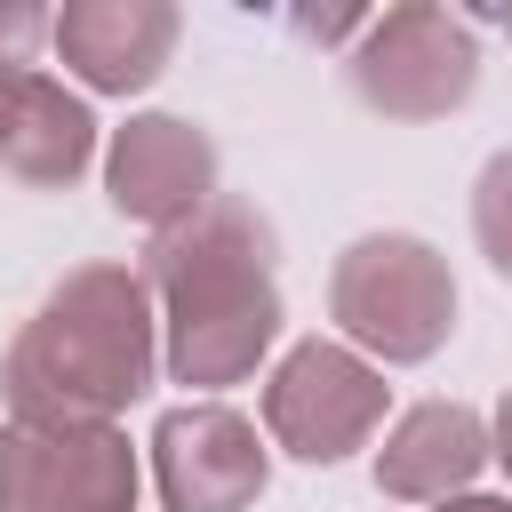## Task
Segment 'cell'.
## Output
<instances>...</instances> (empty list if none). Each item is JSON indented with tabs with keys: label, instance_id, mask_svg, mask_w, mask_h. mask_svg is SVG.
<instances>
[{
	"label": "cell",
	"instance_id": "obj_1",
	"mask_svg": "<svg viewBox=\"0 0 512 512\" xmlns=\"http://www.w3.org/2000/svg\"><path fill=\"white\" fill-rule=\"evenodd\" d=\"M144 288L160 304V376L192 400L248 384L280 344V232L256 200L216 192L200 216L144 240Z\"/></svg>",
	"mask_w": 512,
	"mask_h": 512
},
{
	"label": "cell",
	"instance_id": "obj_2",
	"mask_svg": "<svg viewBox=\"0 0 512 512\" xmlns=\"http://www.w3.org/2000/svg\"><path fill=\"white\" fill-rule=\"evenodd\" d=\"M160 384V304L136 264H72L0 352L8 424H120Z\"/></svg>",
	"mask_w": 512,
	"mask_h": 512
},
{
	"label": "cell",
	"instance_id": "obj_3",
	"mask_svg": "<svg viewBox=\"0 0 512 512\" xmlns=\"http://www.w3.org/2000/svg\"><path fill=\"white\" fill-rule=\"evenodd\" d=\"M328 320L376 368H424L456 336V272L424 232H360L328 264Z\"/></svg>",
	"mask_w": 512,
	"mask_h": 512
},
{
	"label": "cell",
	"instance_id": "obj_4",
	"mask_svg": "<svg viewBox=\"0 0 512 512\" xmlns=\"http://www.w3.org/2000/svg\"><path fill=\"white\" fill-rule=\"evenodd\" d=\"M344 80H352V96H360L376 120H392V128L448 120V112H464L472 88H480L472 16H464V8H440V0L376 8L368 32L344 48Z\"/></svg>",
	"mask_w": 512,
	"mask_h": 512
},
{
	"label": "cell",
	"instance_id": "obj_5",
	"mask_svg": "<svg viewBox=\"0 0 512 512\" xmlns=\"http://www.w3.org/2000/svg\"><path fill=\"white\" fill-rule=\"evenodd\" d=\"M384 408H392V384L368 352H352L344 336H296L272 368H264V392H256V416H264V440L312 472L360 456L376 432H384Z\"/></svg>",
	"mask_w": 512,
	"mask_h": 512
},
{
	"label": "cell",
	"instance_id": "obj_6",
	"mask_svg": "<svg viewBox=\"0 0 512 512\" xmlns=\"http://www.w3.org/2000/svg\"><path fill=\"white\" fill-rule=\"evenodd\" d=\"M144 456L120 424H0V512H136Z\"/></svg>",
	"mask_w": 512,
	"mask_h": 512
},
{
	"label": "cell",
	"instance_id": "obj_7",
	"mask_svg": "<svg viewBox=\"0 0 512 512\" xmlns=\"http://www.w3.org/2000/svg\"><path fill=\"white\" fill-rule=\"evenodd\" d=\"M144 456H152L160 512H256V496L272 488V440L256 432V416H240L224 400L168 408L152 424Z\"/></svg>",
	"mask_w": 512,
	"mask_h": 512
},
{
	"label": "cell",
	"instance_id": "obj_8",
	"mask_svg": "<svg viewBox=\"0 0 512 512\" xmlns=\"http://www.w3.org/2000/svg\"><path fill=\"white\" fill-rule=\"evenodd\" d=\"M216 136L184 112H128L104 144V200L112 216L168 232L184 216H200L216 200Z\"/></svg>",
	"mask_w": 512,
	"mask_h": 512
},
{
	"label": "cell",
	"instance_id": "obj_9",
	"mask_svg": "<svg viewBox=\"0 0 512 512\" xmlns=\"http://www.w3.org/2000/svg\"><path fill=\"white\" fill-rule=\"evenodd\" d=\"M184 40V8L176 0H64L56 8V64L88 88V96H144L168 56Z\"/></svg>",
	"mask_w": 512,
	"mask_h": 512
},
{
	"label": "cell",
	"instance_id": "obj_10",
	"mask_svg": "<svg viewBox=\"0 0 512 512\" xmlns=\"http://www.w3.org/2000/svg\"><path fill=\"white\" fill-rule=\"evenodd\" d=\"M496 464L488 448V416L464 408V400H416L384 424V448H376V496L392 504H448V496H472V480Z\"/></svg>",
	"mask_w": 512,
	"mask_h": 512
},
{
	"label": "cell",
	"instance_id": "obj_11",
	"mask_svg": "<svg viewBox=\"0 0 512 512\" xmlns=\"http://www.w3.org/2000/svg\"><path fill=\"white\" fill-rule=\"evenodd\" d=\"M96 112L80 88H64L56 72H24L16 88V112H8V136H0V168L24 184V192H72L88 168H104V144H96Z\"/></svg>",
	"mask_w": 512,
	"mask_h": 512
},
{
	"label": "cell",
	"instance_id": "obj_12",
	"mask_svg": "<svg viewBox=\"0 0 512 512\" xmlns=\"http://www.w3.org/2000/svg\"><path fill=\"white\" fill-rule=\"evenodd\" d=\"M472 248L512 288V144H496L480 160V176H472Z\"/></svg>",
	"mask_w": 512,
	"mask_h": 512
},
{
	"label": "cell",
	"instance_id": "obj_13",
	"mask_svg": "<svg viewBox=\"0 0 512 512\" xmlns=\"http://www.w3.org/2000/svg\"><path fill=\"white\" fill-rule=\"evenodd\" d=\"M48 32H56V16L40 0H0V64H24Z\"/></svg>",
	"mask_w": 512,
	"mask_h": 512
},
{
	"label": "cell",
	"instance_id": "obj_14",
	"mask_svg": "<svg viewBox=\"0 0 512 512\" xmlns=\"http://www.w3.org/2000/svg\"><path fill=\"white\" fill-rule=\"evenodd\" d=\"M368 16H376V8H296L288 32H296V40H320V48H352V40L368 32Z\"/></svg>",
	"mask_w": 512,
	"mask_h": 512
},
{
	"label": "cell",
	"instance_id": "obj_15",
	"mask_svg": "<svg viewBox=\"0 0 512 512\" xmlns=\"http://www.w3.org/2000/svg\"><path fill=\"white\" fill-rule=\"evenodd\" d=\"M488 448H496V464H504V480H512V384H504V400H496V416H488Z\"/></svg>",
	"mask_w": 512,
	"mask_h": 512
},
{
	"label": "cell",
	"instance_id": "obj_16",
	"mask_svg": "<svg viewBox=\"0 0 512 512\" xmlns=\"http://www.w3.org/2000/svg\"><path fill=\"white\" fill-rule=\"evenodd\" d=\"M32 64H0V136H8V112H16V88H24Z\"/></svg>",
	"mask_w": 512,
	"mask_h": 512
},
{
	"label": "cell",
	"instance_id": "obj_17",
	"mask_svg": "<svg viewBox=\"0 0 512 512\" xmlns=\"http://www.w3.org/2000/svg\"><path fill=\"white\" fill-rule=\"evenodd\" d=\"M432 512H512V496H480V488H472V496H448V504H432Z\"/></svg>",
	"mask_w": 512,
	"mask_h": 512
},
{
	"label": "cell",
	"instance_id": "obj_18",
	"mask_svg": "<svg viewBox=\"0 0 512 512\" xmlns=\"http://www.w3.org/2000/svg\"><path fill=\"white\" fill-rule=\"evenodd\" d=\"M480 16H496V24H504V40H512V8H480Z\"/></svg>",
	"mask_w": 512,
	"mask_h": 512
}]
</instances>
